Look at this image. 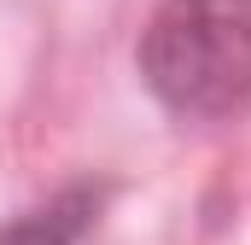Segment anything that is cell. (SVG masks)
I'll list each match as a JSON object with an SVG mask.
<instances>
[{
	"instance_id": "1",
	"label": "cell",
	"mask_w": 251,
	"mask_h": 245,
	"mask_svg": "<svg viewBox=\"0 0 251 245\" xmlns=\"http://www.w3.org/2000/svg\"><path fill=\"white\" fill-rule=\"evenodd\" d=\"M134 64L170 117H240L251 105V0H158L134 41Z\"/></svg>"
},
{
	"instance_id": "2",
	"label": "cell",
	"mask_w": 251,
	"mask_h": 245,
	"mask_svg": "<svg viewBox=\"0 0 251 245\" xmlns=\"http://www.w3.org/2000/svg\"><path fill=\"white\" fill-rule=\"evenodd\" d=\"M100 210H105V187L100 181H70L59 193H47L41 204L18 210L0 228V245H82L88 228L100 222Z\"/></svg>"
}]
</instances>
